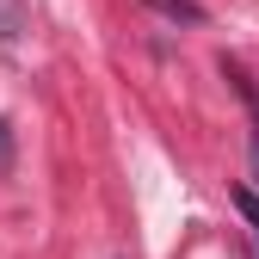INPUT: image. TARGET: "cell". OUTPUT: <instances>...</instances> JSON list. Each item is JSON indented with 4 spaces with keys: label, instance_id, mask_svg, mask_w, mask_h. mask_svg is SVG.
Returning <instances> with one entry per match:
<instances>
[{
    "label": "cell",
    "instance_id": "obj_3",
    "mask_svg": "<svg viewBox=\"0 0 259 259\" xmlns=\"http://www.w3.org/2000/svg\"><path fill=\"white\" fill-rule=\"evenodd\" d=\"M154 7L167 13V19H185V25H198V19H204V7H198V0H154Z\"/></svg>",
    "mask_w": 259,
    "mask_h": 259
},
{
    "label": "cell",
    "instance_id": "obj_2",
    "mask_svg": "<svg viewBox=\"0 0 259 259\" xmlns=\"http://www.w3.org/2000/svg\"><path fill=\"white\" fill-rule=\"evenodd\" d=\"M235 210L247 216V229H253V241H259V191H253V185H235Z\"/></svg>",
    "mask_w": 259,
    "mask_h": 259
},
{
    "label": "cell",
    "instance_id": "obj_5",
    "mask_svg": "<svg viewBox=\"0 0 259 259\" xmlns=\"http://www.w3.org/2000/svg\"><path fill=\"white\" fill-rule=\"evenodd\" d=\"M253 173H259V130H253Z\"/></svg>",
    "mask_w": 259,
    "mask_h": 259
},
{
    "label": "cell",
    "instance_id": "obj_4",
    "mask_svg": "<svg viewBox=\"0 0 259 259\" xmlns=\"http://www.w3.org/2000/svg\"><path fill=\"white\" fill-rule=\"evenodd\" d=\"M13 167V136H7V123H0V173Z\"/></svg>",
    "mask_w": 259,
    "mask_h": 259
},
{
    "label": "cell",
    "instance_id": "obj_1",
    "mask_svg": "<svg viewBox=\"0 0 259 259\" xmlns=\"http://www.w3.org/2000/svg\"><path fill=\"white\" fill-rule=\"evenodd\" d=\"M25 37V0H0V44Z\"/></svg>",
    "mask_w": 259,
    "mask_h": 259
}]
</instances>
